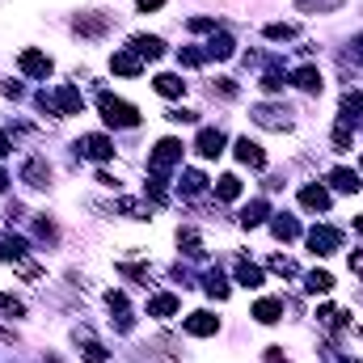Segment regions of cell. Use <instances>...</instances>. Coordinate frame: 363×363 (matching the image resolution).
<instances>
[{"label": "cell", "instance_id": "8fae6325", "mask_svg": "<svg viewBox=\"0 0 363 363\" xmlns=\"http://www.w3.org/2000/svg\"><path fill=\"white\" fill-rule=\"evenodd\" d=\"M254 123L267 127V131H287V127H291L287 110H279V106H254Z\"/></svg>", "mask_w": 363, "mask_h": 363}, {"label": "cell", "instance_id": "f546056e", "mask_svg": "<svg viewBox=\"0 0 363 363\" xmlns=\"http://www.w3.org/2000/svg\"><path fill=\"white\" fill-rule=\"evenodd\" d=\"M203 287H207V296H216V300H228V279L220 271H211L207 279H203Z\"/></svg>", "mask_w": 363, "mask_h": 363}, {"label": "cell", "instance_id": "603a6c76", "mask_svg": "<svg viewBox=\"0 0 363 363\" xmlns=\"http://www.w3.org/2000/svg\"><path fill=\"white\" fill-rule=\"evenodd\" d=\"M237 55V43L228 38V34H216L211 43H207V60H233Z\"/></svg>", "mask_w": 363, "mask_h": 363}, {"label": "cell", "instance_id": "db71d44e", "mask_svg": "<svg viewBox=\"0 0 363 363\" xmlns=\"http://www.w3.org/2000/svg\"><path fill=\"white\" fill-rule=\"evenodd\" d=\"M43 363H60V359H55V355H43Z\"/></svg>", "mask_w": 363, "mask_h": 363}, {"label": "cell", "instance_id": "ba28073f", "mask_svg": "<svg viewBox=\"0 0 363 363\" xmlns=\"http://www.w3.org/2000/svg\"><path fill=\"white\" fill-rule=\"evenodd\" d=\"M77 152L89 157V161H110L114 157V140H106V135H81L77 140Z\"/></svg>", "mask_w": 363, "mask_h": 363}, {"label": "cell", "instance_id": "9a60e30c", "mask_svg": "<svg viewBox=\"0 0 363 363\" xmlns=\"http://www.w3.org/2000/svg\"><path fill=\"white\" fill-rule=\"evenodd\" d=\"M237 161L250 165V169H262V165H267V152H262V144H254V140L245 135V140H237Z\"/></svg>", "mask_w": 363, "mask_h": 363}, {"label": "cell", "instance_id": "83f0119b", "mask_svg": "<svg viewBox=\"0 0 363 363\" xmlns=\"http://www.w3.org/2000/svg\"><path fill=\"white\" fill-rule=\"evenodd\" d=\"M317 321H321V325H330V330H342V325H351V317H347L342 308H334V304L317 308Z\"/></svg>", "mask_w": 363, "mask_h": 363}, {"label": "cell", "instance_id": "f5cc1de1", "mask_svg": "<svg viewBox=\"0 0 363 363\" xmlns=\"http://www.w3.org/2000/svg\"><path fill=\"white\" fill-rule=\"evenodd\" d=\"M4 186H9V178H4V174H0V194H4Z\"/></svg>", "mask_w": 363, "mask_h": 363}, {"label": "cell", "instance_id": "8992f818", "mask_svg": "<svg viewBox=\"0 0 363 363\" xmlns=\"http://www.w3.org/2000/svg\"><path fill=\"white\" fill-rule=\"evenodd\" d=\"M110 26H114V17H110V13H81V17L72 21V30H77L81 38H101Z\"/></svg>", "mask_w": 363, "mask_h": 363}, {"label": "cell", "instance_id": "f907efd6", "mask_svg": "<svg viewBox=\"0 0 363 363\" xmlns=\"http://www.w3.org/2000/svg\"><path fill=\"white\" fill-rule=\"evenodd\" d=\"M355 233L363 237V216H355Z\"/></svg>", "mask_w": 363, "mask_h": 363}, {"label": "cell", "instance_id": "c3c4849f", "mask_svg": "<svg viewBox=\"0 0 363 363\" xmlns=\"http://www.w3.org/2000/svg\"><path fill=\"white\" fill-rule=\"evenodd\" d=\"M351 271L363 274V250H359V254H351Z\"/></svg>", "mask_w": 363, "mask_h": 363}, {"label": "cell", "instance_id": "2e32d148", "mask_svg": "<svg viewBox=\"0 0 363 363\" xmlns=\"http://www.w3.org/2000/svg\"><path fill=\"white\" fill-rule=\"evenodd\" d=\"M178 308H182V300L174 296V291H161V296H152V300H148V317H161V321H169Z\"/></svg>", "mask_w": 363, "mask_h": 363}, {"label": "cell", "instance_id": "d4e9b609", "mask_svg": "<svg viewBox=\"0 0 363 363\" xmlns=\"http://www.w3.org/2000/svg\"><path fill=\"white\" fill-rule=\"evenodd\" d=\"M216 199H224V203L241 199V178H237V174H224V178H216Z\"/></svg>", "mask_w": 363, "mask_h": 363}, {"label": "cell", "instance_id": "9c48e42d", "mask_svg": "<svg viewBox=\"0 0 363 363\" xmlns=\"http://www.w3.org/2000/svg\"><path fill=\"white\" fill-rule=\"evenodd\" d=\"M21 182L34 186V190H47V186H51V165H47L43 157H30V161L21 165Z\"/></svg>", "mask_w": 363, "mask_h": 363}, {"label": "cell", "instance_id": "ffe728a7", "mask_svg": "<svg viewBox=\"0 0 363 363\" xmlns=\"http://www.w3.org/2000/svg\"><path fill=\"white\" fill-rule=\"evenodd\" d=\"M279 317H283V300L267 296V300H258V304H254V321H262V325H274Z\"/></svg>", "mask_w": 363, "mask_h": 363}, {"label": "cell", "instance_id": "7dc6e473", "mask_svg": "<svg viewBox=\"0 0 363 363\" xmlns=\"http://www.w3.org/2000/svg\"><path fill=\"white\" fill-rule=\"evenodd\" d=\"M351 51H355V60L363 64V34H355V43H351Z\"/></svg>", "mask_w": 363, "mask_h": 363}, {"label": "cell", "instance_id": "74e56055", "mask_svg": "<svg viewBox=\"0 0 363 363\" xmlns=\"http://www.w3.org/2000/svg\"><path fill=\"white\" fill-rule=\"evenodd\" d=\"M0 308H4V317H26V304L17 296H0Z\"/></svg>", "mask_w": 363, "mask_h": 363}, {"label": "cell", "instance_id": "f6af8a7d", "mask_svg": "<svg viewBox=\"0 0 363 363\" xmlns=\"http://www.w3.org/2000/svg\"><path fill=\"white\" fill-rule=\"evenodd\" d=\"M216 89L224 93V97H237V85H233L228 77H220V81H216Z\"/></svg>", "mask_w": 363, "mask_h": 363}, {"label": "cell", "instance_id": "6da1fadb", "mask_svg": "<svg viewBox=\"0 0 363 363\" xmlns=\"http://www.w3.org/2000/svg\"><path fill=\"white\" fill-rule=\"evenodd\" d=\"M97 110H101V118H106L110 127H140V110H135L131 101L114 97V93H101V97H97Z\"/></svg>", "mask_w": 363, "mask_h": 363}, {"label": "cell", "instance_id": "ab89813d", "mask_svg": "<svg viewBox=\"0 0 363 363\" xmlns=\"http://www.w3.org/2000/svg\"><path fill=\"white\" fill-rule=\"evenodd\" d=\"M186 26H190L194 34H207V30H216V17H190Z\"/></svg>", "mask_w": 363, "mask_h": 363}, {"label": "cell", "instance_id": "ac0fdd59", "mask_svg": "<svg viewBox=\"0 0 363 363\" xmlns=\"http://www.w3.org/2000/svg\"><path fill=\"white\" fill-rule=\"evenodd\" d=\"M300 207L304 211H325L330 207V190L325 186H304L300 190Z\"/></svg>", "mask_w": 363, "mask_h": 363}, {"label": "cell", "instance_id": "4fadbf2b", "mask_svg": "<svg viewBox=\"0 0 363 363\" xmlns=\"http://www.w3.org/2000/svg\"><path fill=\"white\" fill-rule=\"evenodd\" d=\"M131 51H135L140 60H161V55H165V43H161L157 34H135V38H131Z\"/></svg>", "mask_w": 363, "mask_h": 363}, {"label": "cell", "instance_id": "e575fe53", "mask_svg": "<svg viewBox=\"0 0 363 363\" xmlns=\"http://www.w3.org/2000/svg\"><path fill=\"white\" fill-rule=\"evenodd\" d=\"M262 34H267V38H274V43H279V38H296V34H300V30H296V26H291V21H271V26H267V30H262Z\"/></svg>", "mask_w": 363, "mask_h": 363}, {"label": "cell", "instance_id": "484cf974", "mask_svg": "<svg viewBox=\"0 0 363 363\" xmlns=\"http://www.w3.org/2000/svg\"><path fill=\"white\" fill-rule=\"evenodd\" d=\"M330 186L342 190V194H355V190H359V174H355V169H334V174H330Z\"/></svg>", "mask_w": 363, "mask_h": 363}, {"label": "cell", "instance_id": "11a10c76", "mask_svg": "<svg viewBox=\"0 0 363 363\" xmlns=\"http://www.w3.org/2000/svg\"><path fill=\"white\" fill-rule=\"evenodd\" d=\"M359 169H363V161H359Z\"/></svg>", "mask_w": 363, "mask_h": 363}, {"label": "cell", "instance_id": "7bdbcfd3", "mask_svg": "<svg viewBox=\"0 0 363 363\" xmlns=\"http://www.w3.org/2000/svg\"><path fill=\"white\" fill-rule=\"evenodd\" d=\"M165 118H169V123H199V114H194V110H169Z\"/></svg>", "mask_w": 363, "mask_h": 363}, {"label": "cell", "instance_id": "5bb4252c", "mask_svg": "<svg viewBox=\"0 0 363 363\" xmlns=\"http://www.w3.org/2000/svg\"><path fill=\"white\" fill-rule=\"evenodd\" d=\"M110 68H114L118 77H140V72H144V60H140L135 51H114V55H110Z\"/></svg>", "mask_w": 363, "mask_h": 363}, {"label": "cell", "instance_id": "ee69618b", "mask_svg": "<svg viewBox=\"0 0 363 363\" xmlns=\"http://www.w3.org/2000/svg\"><path fill=\"white\" fill-rule=\"evenodd\" d=\"M135 9L140 13H157V9H165V0H135Z\"/></svg>", "mask_w": 363, "mask_h": 363}, {"label": "cell", "instance_id": "816d5d0a", "mask_svg": "<svg viewBox=\"0 0 363 363\" xmlns=\"http://www.w3.org/2000/svg\"><path fill=\"white\" fill-rule=\"evenodd\" d=\"M330 363H359V359H334V355H330Z\"/></svg>", "mask_w": 363, "mask_h": 363}, {"label": "cell", "instance_id": "681fc988", "mask_svg": "<svg viewBox=\"0 0 363 363\" xmlns=\"http://www.w3.org/2000/svg\"><path fill=\"white\" fill-rule=\"evenodd\" d=\"M9 148H13V144H9V135H4V131H0V161H4V157H9Z\"/></svg>", "mask_w": 363, "mask_h": 363}, {"label": "cell", "instance_id": "d6a6232c", "mask_svg": "<svg viewBox=\"0 0 363 363\" xmlns=\"http://www.w3.org/2000/svg\"><path fill=\"white\" fill-rule=\"evenodd\" d=\"M363 114V93H342V118H347V123H351V118H359Z\"/></svg>", "mask_w": 363, "mask_h": 363}, {"label": "cell", "instance_id": "7402d4cb", "mask_svg": "<svg viewBox=\"0 0 363 363\" xmlns=\"http://www.w3.org/2000/svg\"><path fill=\"white\" fill-rule=\"evenodd\" d=\"M152 89L161 93V97H182V93H186V81L174 77V72H161V77L152 81Z\"/></svg>", "mask_w": 363, "mask_h": 363}, {"label": "cell", "instance_id": "cb8c5ba5", "mask_svg": "<svg viewBox=\"0 0 363 363\" xmlns=\"http://www.w3.org/2000/svg\"><path fill=\"white\" fill-rule=\"evenodd\" d=\"M267 216H271V207H267L262 199H254V203H250V207L241 211V228H258V224H262Z\"/></svg>", "mask_w": 363, "mask_h": 363}, {"label": "cell", "instance_id": "1f68e13d", "mask_svg": "<svg viewBox=\"0 0 363 363\" xmlns=\"http://www.w3.org/2000/svg\"><path fill=\"white\" fill-rule=\"evenodd\" d=\"M203 190H207V178L199 169H186L182 174V194H203Z\"/></svg>", "mask_w": 363, "mask_h": 363}, {"label": "cell", "instance_id": "bcb514c9", "mask_svg": "<svg viewBox=\"0 0 363 363\" xmlns=\"http://www.w3.org/2000/svg\"><path fill=\"white\" fill-rule=\"evenodd\" d=\"M267 363H291V359H283V355H279V347H267Z\"/></svg>", "mask_w": 363, "mask_h": 363}, {"label": "cell", "instance_id": "8d00e7d4", "mask_svg": "<svg viewBox=\"0 0 363 363\" xmlns=\"http://www.w3.org/2000/svg\"><path fill=\"white\" fill-rule=\"evenodd\" d=\"M178 60L186 64V68H199V64L207 60V51H199V47H182V51H178Z\"/></svg>", "mask_w": 363, "mask_h": 363}, {"label": "cell", "instance_id": "f35d334b", "mask_svg": "<svg viewBox=\"0 0 363 363\" xmlns=\"http://www.w3.org/2000/svg\"><path fill=\"white\" fill-rule=\"evenodd\" d=\"M271 271H274V274H287V279H291V274H296V262H291V258H283V254H274V258H271Z\"/></svg>", "mask_w": 363, "mask_h": 363}, {"label": "cell", "instance_id": "e0dca14e", "mask_svg": "<svg viewBox=\"0 0 363 363\" xmlns=\"http://www.w3.org/2000/svg\"><path fill=\"white\" fill-rule=\"evenodd\" d=\"M72 338H77V347H81V355H85L89 363H106V347H101V342L93 338L89 330H77Z\"/></svg>", "mask_w": 363, "mask_h": 363}, {"label": "cell", "instance_id": "5b68a950", "mask_svg": "<svg viewBox=\"0 0 363 363\" xmlns=\"http://www.w3.org/2000/svg\"><path fill=\"white\" fill-rule=\"evenodd\" d=\"M17 64H21V72H26L30 81H47V77H51V55H43V51H34V47H26Z\"/></svg>", "mask_w": 363, "mask_h": 363}, {"label": "cell", "instance_id": "d6986e66", "mask_svg": "<svg viewBox=\"0 0 363 363\" xmlns=\"http://www.w3.org/2000/svg\"><path fill=\"white\" fill-rule=\"evenodd\" d=\"M291 85H296V89H304V93H321V72H317L313 64H304V68H296V72H291Z\"/></svg>", "mask_w": 363, "mask_h": 363}, {"label": "cell", "instance_id": "4dcf8cb0", "mask_svg": "<svg viewBox=\"0 0 363 363\" xmlns=\"http://www.w3.org/2000/svg\"><path fill=\"white\" fill-rule=\"evenodd\" d=\"M178 245L186 250V258H203V241H199V233L182 228V233H178Z\"/></svg>", "mask_w": 363, "mask_h": 363}, {"label": "cell", "instance_id": "b9f144b4", "mask_svg": "<svg viewBox=\"0 0 363 363\" xmlns=\"http://www.w3.org/2000/svg\"><path fill=\"white\" fill-rule=\"evenodd\" d=\"M283 85H287V81H283V72H267V77H262V89H267V93H279Z\"/></svg>", "mask_w": 363, "mask_h": 363}, {"label": "cell", "instance_id": "277c9868", "mask_svg": "<svg viewBox=\"0 0 363 363\" xmlns=\"http://www.w3.org/2000/svg\"><path fill=\"white\" fill-rule=\"evenodd\" d=\"M338 245H342V233H338V228H330V224H317V228L308 233V250H313L317 258H330Z\"/></svg>", "mask_w": 363, "mask_h": 363}, {"label": "cell", "instance_id": "7c38bea8", "mask_svg": "<svg viewBox=\"0 0 363 363\" xmlns=\"http://www.w3.org/2000/svg\"><path fill=\"white\" fill-rule=\"evenodd\" d=\"M194 152H199V157H207V161H211V157H220V152H224V131L203 127V131H199V140H194Z\"/></svg>", "mask_w": 363, "mask_h": 363}, {"label": "cell", "instance_id": "4316f807", "mask_svg": "<svg viewBox=\"0 0 363 363\" xmlns=\"http://www.w3.org/2000/svg\"><path fill=\"white\" fill-rule=\"evenodd\" d=\"M271 233L279 237V241H296V237H300V224H296L291 216H274V220H271Z\"/></svg>", "mask_w": 363, "mask_h": 363}, {"label": "cell", "instance_id": "60d3db41", "mask_svg": "<svg viewBox=\"0 0 363 363\" xmlns=\"http://www.w3.org/2000/svg\"><path fill=\"white\" fill-rule=\"evenodd\" d=\"M38 237H43V241H51V245H55V241H60V228H55V224H51V220H38Z\"/></svg>", "mask_w": 363, "mask_h": 363}, {"label": "cell", "instance_id": "f1b7e54d", "mask_svg": "<svg viewBox=\"0 0 363 363\" xmlns=\"http://www.w3.org/2000/svg\"><path fill=\"white\" fill-rule=\"evenodd\" d=\"M304 287H308L313 296H325V291H334V274L330 271H313L308 279H304Z\"/></svg>", "mask_w": 363, "mask_h": 363}, {"label": "cell", "instance_id": "3957f363", "mask_svg": "<svg viewBox=\"0 0 363 363\" xmlns=\"http://www.w3.org/2000/svg\"><path fill=\"white\" fill-rule=\"evenodd\" d=\"M178 161H182V140L169 135V140H161V144L152 148V157H148V174H152V178H161V174H165V169H174Z\"/></svg>", "mask_w": 363, "mask_h": 363}, {"label": "cell", "instance_id": "d590c367", "mask_svg": "<svg viewBox=\"0 0 363 363\" xmlns=\"http://www.w3.org/2000/svg\"><path fill=\"white\" fill-rule=\"evenodd\" d=\"M351 140H355V131H351V123L342 118V123L334 127V148H338V152H347V148H351Z\"/></svg>", "mask_w": 363, "mask_h": 363}, {"label": "cell", "instance_id": "30bf717a", "mask_svg": "<svg viewBox=\"0 0 363 363\" xmlns=\"http://www.w3.org/2000/svg\"><path fill=\"white\" fill-rule=\"evenodd\" d=\"M182 330H186L190 338H211V334L220 330V317H211V313H190V317L182 321Z\"/></svg>", "mask_w": 363, "mask_h": 363}, {"label": "cell", "instance_id": "7a4b0ae2", "mask_svg": "<svg viewBox=\"0 0 363 363\" xmlns=\"http://www.w3.org/2000/svg\"><path fill=\"white\" fill-rule=\"evenodd\" d=\"M38 106L43 110H60V114H85V97H81L77 85H60L55 93H43Z\"/></svg>", "mask_w": 363, "mask_h": 363}, {"label": "cell", "instance_id": "836d02e7", "mask_svg": "<svg viewBox=\"0 0 363 363\" xmlns=\"http://www.w3.org/2000/svg\"><path fill=\"white\" fill-rule=\"evenodd\" d=\"M296 9L300 13H334V9H342V0H296Z\"/></svg>", "mask_w": 363, "mask_h": 363}, {"label": "cell", "instance_id": "44dd1931", "mask_svg": "<svg viewBox=\"0 0 363 363\" xmlns=\"http://www.w3.org/2000/svg\"><path fill=\"white\" fill-rule=\"evenodd\" d=\"M237 283L254 291V287H262V283H267V274H262V267H254V262H245V258H241V262H237Z\"/></svg>", "mask_w": 363, "mask_h": 363}, {"label": "cell", "instance_id": "52a82bcc", "mask_svg": "<svg viewBox=\"0 0 363 363\" xmlns=\"http://www.w3.org/2000/svg\"><path fill=\"white\" fill-rule=\"evenodd\" d=\"M0 262H9V267H21V262H30V245H26V237H17V233H4V237H0Z\"/></svg>", "mask_w": 363, "mask_h": 363}]
</instances>
